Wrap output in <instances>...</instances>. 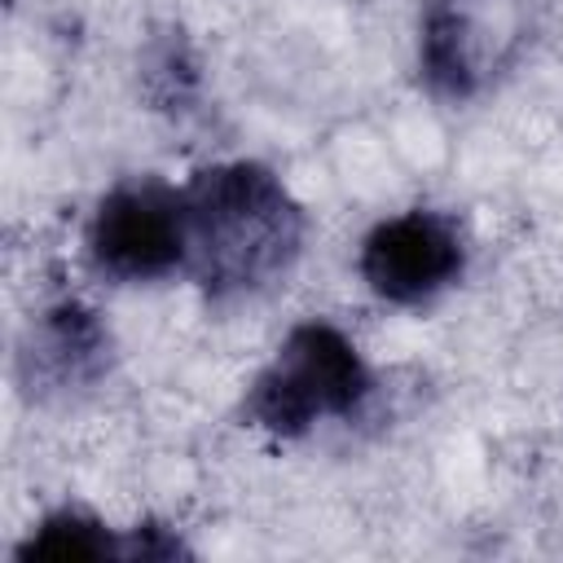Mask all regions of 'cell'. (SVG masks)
I'll use <instances>...</instances> for the list:
<instances>
[{
  "instance_id": "cell-1",
  "label": "cell",
  "mask_w": 563,
  "mask_h": 563,
  "mask_svg": "<svg viewBox=\"0 0 563 563\" xmlns=\"http://www.w3.org/2000/svg\"><path fill=\"white\" fill-rule=\"evenodd\" d=\"M185 268L211 299H242L286 277L303 251V207L264 163L233 158L185 185Z\"/></svg>"
},
{
  "instance_id": "cell-2",
  "label": "cell",
  "mask_w": 563,
  "mask_h": 563,
  "mask_svg": "<svg viewBox=\"0 0 563 563\" xmlns=\"http://www.w3.org/2000/svg\"><path fill=\"white\" fill-rule=\"evenodd\" d=\"M374 391L369 365L361 361L356 343L330 321H299L273 361L246 387V418L277 435L299 440L321 418H352Z\"/></svg>"
},
{
  "instance_id": "cell-3",
  "label": "cell",
  "mask_w": 563,
  "mask_h": 563,
  "mask_svg": "<svg viewBox=\"0 0 563 563\" xmlns=\"http://www.w3.org/2000/svg\"><path fill=\"white\" fill-rule=\"evenodd\" d=\"M88 255L106 277L154 282L189 260L185 189L158 176H128L101 194L88 220Z\"/></svg>"
},
{
  "instance_id": "cell-4",
  "label": "cell",
  "mask_w": 563,
  "mask_h": 563,
  "mask_svg": "<svg viewBox=\"0 0 563 563\" xmlns=\"http://www.w3.org/2000/svg\"><path fill=\"white\" fill-rule=\"evenodd\" d=\"M519 18L510 0H431L418 35V66L435 97L471 101L510 62Z\"/></svg>"
},
{
  "instance_id": "cell-5",
  "label": "cell",
  "mask_w": 563,
  "mask_h": 563,
  "mask_svg": "<svg viewBox=\"0 0 563 563\" xmlns=\"http://www.w3.org/2000/svg\"><path fill=\"white\" fill-rule=\"evenodd\" d=\"M356 268L378 299L413 308L435 299L466 273V242L449 216L413 207L391 220H378L365 233Z\"/></svg>"
},
{
  "instance_id": "cell-6",
  "label": "cell",
  "mask_w": 563,
  "mask_h": 563,
  "mask_svg": "<svg viewBox=\"0 0 563 563\" xmlns=\"http://www.w3.org/2000/svg\"><path fill=\"white\" fill-rule=\"evenodd\" d=\"M110 369V330L75 299L44 308L18 347V383L35 400L88 391Z\"/></svg>"
},
{
  "instance_id": "cell-7",
  "label": "cell",
  "mask_w": 563,
  "mask_h": 563,
  "mask_svg": "<svg viewBox=\"0 0 563 563\" xmlns=\"http://www.w3.org/2000/svg\"><path fill=\"white\" fill-rule=\"evenodd\" d=\"M123 554V537L110 532L106 519H97L84 506H57L48 510L13 550V559L35 563H92V559H119Z\"/></svg>"
},
{
  "instance_id": "cell-8",
  "label": "cell",
  "mask_w": 563,
  "mask_h": 563,
  "mask_svg": "<svg viewBox=\"0 0 563 563\" xmlns=\"http://www.w3.org/2000/svg\"><path fill=\"white\" fill-rule=\"evenodd\" d=\"M189 554L194 550L180 541L176 528L145 519V523H136V528L123 532V554L119 559H189Z\"/></svg>"
}]
</instances>
